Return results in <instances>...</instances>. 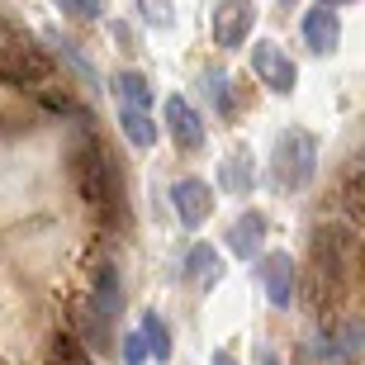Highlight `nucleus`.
I'll return each instance as SVG.
<instances>
[{
	"label": "nucleus",
	"instance_id": "f257e3e1",
	"mask_svg": "<svg viewBox=\"0 0 365 365\" xmlns=\"http://www.w3.org/2000/svg\"><path fill=\"white\" fill-rule=\"evenodd\" d=\"M351 232L341 228H313V266L304 275V299L318 318H337L341 299H346V280H351Z\"/></svg>",
	"mask_w": 365,
	"mask_h": 365
},
{
	"label": "nucleus",
	"instance_id": "f03ea898",
	"mask_svg": "<svg viewBox=\"0 0 365 365\" xmlns=\"http://www.w3.org/2000/svg\"><path fill=\"white\" fill-rule=\"evenodd\" d=\"M71 176H76L81 200L91 204L105 223H123V214H128V204H123V176H119L114 152H109L100 138L86 133L81 143H76V152H71Z\"/></svg>",
	"mask_w": 365,
	"mask_h": 365
},
{
	"label": "nucleus",
	"instance_id": "7ed1b4c3",
	"mask_svg": "<svg viewBox=\"0 0 365 365\" xmlns=\"http://www.w3.org/2000/svg\"><path fill=\"white\" fill-rule=\"evenodd\" d=\"M53 76V57H48V48H38L34 38H5L0 43V81L14 86V91H34V86H43Z\"/></svg>",
	"mask_w": 365,
	"mask_h": 365
},
{
	"label": "nucleus",
	"instance_id": "20e7f679",
	"mask_svg": "<svg viewBox=\"0 0 365 365\" xmlns=\"http://www.w3.org/2000/svg\"><path fill=\"white\" fill-rule=\"evenodd\" d=\"M318 176V138L309 128H289L275 143V180L284 190H304Z\"/></svg>",
	"mask_w": 365,
	"mask_h": 365
},
{
	"label": "nucleus",
	"instance_id": "39448f33",
	"mask_svg": "<svg viewBox=\"0 0 365 365\" xmlns=\"http://www.w3.org/2000/svg\"><path fill=\"white\" fill-rule=\"evenodd\" d=\"M252 71H257L261 86H271L275 95H289V91H294V81H299L294 62H289V57L280 53V43H271V38L252 43Z\"/></svg>",
	"mask_w": 365,
	"mask_h": 365
},
{
	"label": "nucleus",
	"instance_id": "423d86ee",
	"mask_svg": "<svg viewBox=\"0 0 365 365\" xmlns=\"http://www.w3.org/2000/svg\"><path fill=\"white\" fill-rule=\"evenodd\" d=\"M261 284H266V299L275 309H289L299 294V266L289 252H266L261 257Z\"/></svg>",
	"mask_w": 365,
	"mask_h": 365
},
{
	"label": "nucleus",
	"instance_id": "0eeeda50",
	"mask_svg": "<svg viewBox=\"0 0 365 365\" xmlns=\"http://www.w3.org/2000/svg\"><path fill=\"white\" fill-rule=\"evenodd\" d=\"M252 24H257V5L252 0H223L214 10V43L218 48H242L252 38Z\"/></svg>",
	"mask_w": 365,
	"mask_h": 365
},
{
	"label": "nucleus",
	"instance_id": "6e6552de",
	"mask_svg": "<svg viewBox=\"0 0 365 365\" xmlns=\"http://www.w3.org/2000/svg\"><path fill=\"white\" fill-rule=\"evenodd\" d=\"M166 133H171L176 152H200L204 148V123H200V114L190 109L185 95H171V100H166Z\"/></svg>",
	"mask_w": 365,
	"mask_h": 365
},
{
	"label": "nucleus",
	"instance_id": "1a4fd4ad",
	"mask_svg": "<svg viewBox=\"0 0 365 365\" xmlns=\"http://www.w3.org/2000/svg\"><path fill=\"white\" fill-rule=\"evenodd\" d=\"M171 204H176V218L185 223V228H200L204 218L214 214V190L204 185L200 176H185V180H176V190H171Z\"/></svg>",
	"mask_w": 365,
	"mask_h": 365
},
{
	"label": "nucleus",
	"instance_id": "9d476101",
	"mask_svg": "<svg viewBox=\"0 0 365 365\" xmlns=\"http://www.w3.org/2000/svg\"><path fill=\"white\" fill-rule=\"evenodd\" d=\"M304 43H309L313 53H332L341 43V24H337V10H309V19H304Z\"/></svg>",
	"mask_w": 365,
	"mask_h": 365
},
{
	"label": "nucleus",
	"instance_id": "9b49d317",
	"mask_svg": "<svg viewBox=\"0 0 365 365\" xmlns=\"http://www.w3.org/2000/svg\"><path fill=\"white\" fill-rule=\"evenodd\" d=\"M261 242H266V218L261 214H242L237 223L228 228V247H232V257H242L252 261L261 252Z\"/></svg>",
	"mask_w": 365,
	"mask_h": 365
},
{
	"label": "nucleus",
	"instance_id": "f8f14e48",
	"mask_svg": "<svg viewBox=\"0 0 365 365\" xmlns=\"http://www.w3.org/2000/svg\"><path fill=\"white\" fill-rule=\"evenodd\" d=\"M185 275L200 289H214L218 280H223V257H218L209 242H200V247H190V257H185Z\"/></svg>",
	"mask_w": 365,
	"mask_h": 365
},
{
	"label": "nucleus",
	"instance_id": "ddd939ff",
	"mask_svg": "<svg viewBox=\"0 0 365 365\" xmlns=\"http://www.w3.org/2000/svg\"><path fill=\"white\" fill-rule=\"evenodd\" d=\"M95 318H100V327L109 332V323L119 318V275H114V266H100L95 271Z\"/></svg>",
	"mask_w": 365,
	"mask_h": 365
},
{
	"label": "nucleus",
	"instance_id": "4468645a",
	"mask_svg": "<svg viewBox=\"0 0 365 365\" xmlns=\"http://www.w3.org/2000/svg\"><path fill=\"white\" fill-rule=\"evenodd\" d=\"M252 180H257V171H252L247 152H232L228 162H223V171H218V185L228 190V195H252Z\"/></svg>",
	"mask_w": 365,
	"mask_h": 365
},
{
	"label": "nucleus",
	"instance_id": "2eb2a0df",
	"mask_svg": "<svg viewBox=\"0 0 365 365\" xmlns=\"http://www.w3.org/2000/svg\"><path fill=\"white\" fill-rule=\"evenodd\" d=\"M114 95H119L123 109H148L152 105V86H148L143 71H119L114 76Z\"/></svg>",
	"mask_w": 365,
	"mask_h": 365
},
{
	"label": "nucleus",
	"instance_id": "dca6fc26",
	"mask_svg": "<svg viewBox=\"0 0 365 365\" xmlns=\"http://www.w3.org/2000/svg\"><path fill=\"white\" fill-rule=\"evenodd\" d=\"M119 123H123V138L133 148H152L157 143V123L148 119V109H119Z\"/></svg>",
	"mask_w": 365,
	"mask_h": 365
},
{
	"label": "nucleus",
	"instance_id": "f3484780",
	"mask_svg": "<svg viewBox=\"0 0 365 365\" xmlns=\"http://www.w3.org/2000/svg\"><path fill=\"white\" fill-rule=\"evenodd\" d=\"M138 332H143V341H148L152 361H166V356H171V337H166V323L157 318V313H143V318H138Z\"/></svg>",
	"mask_w": 365,
	"mask_h": 365
},
{
	"label": "nucleus",
	"instance_id": "a211bd4d",
	"mask_svg": "<svg viewBox=\"0 0 365 365\" xmlns=\"http://www.w3.org/2000/svg\"><path fill=\"white\" fill-rule=\"evenodd\" d=\"M341 204H346V214L351 223L361 228L365 223V195H361V166H351V176H346V190H341Z\"/></svg>",
	"mask_w": 365,
	"mask_h": 365
},
{
	"label": "nucleus",
	"instance_id": "6ab92c4d",
	"mask_svg": "<svg viewBox=\"0 0 365 365\" xmlns=\"http://www.w3.org/2000/svg\"><path fill=\"white\" fill-rule=\"evenodd\" d=\"M53 356H57V365H91V356H86V346L71 332H57V341H53Z\"/></svg>",
	"mask_w": 365,
	"mask_h": 365
},
{
	"label": "nucleus",
	"instance_id": "aec40b11",
	"mask_svg": "<svg viewBox=\"0 0 365 365\" xmlns=\"http://www.w3.org/2000/svg\"><path fill=\"white\" fill-rule=\"evenodd\" d=\"M204 86H209V95H214L218 114H232V109H237V105H232V91H228V76H223V71H209V81H204Z\"/></svg>",
	"mask_w": 365,
	"mask_h": 365
},
{
	"label": "nucleus",
	"instance_id": "412c9836",
	"mask_svg": "<svg viewBox=\"0 0 365 365\" xmlns=\"http://www.w3.org/2000/svg\"><path fill=\"white\" fill-rule=\"evenodd\" d=\"M57 10H67L71 19H100L105 0H57Z\"/></svg>",
	"mask_w": 365,
	"mask_h": 365
},
{
	"label": "nucleus",
	"instance_id": "4be33fe9",
	"mask_svg": "<svg viewBox=\"0 0 365 365\" xmlns=\"http://www.w3.org/2000/svg\"><path fill=\"white\" fill-rule=\"evenodd\" d=\"M148 341H143V332H128L123 337V365H148Z\"/></svg>",
	"mask_w": 365,
	"mask_h": 365
},
{
	"label": "nucleus",
	"instance_id": "5701e85b",
	"mask_svg": "<svg viewBox=\"0 0 365 365\" xmlns=\"http://www.w3.org/2000/svg\"><path fill=\"white\" fill-rule=\"evenodd\" d=\"M143 5H148V19H152L157 29L171 24V14H166V0H143Z\"/></svg>",
	"mask_w": 365,
	"mask_h": 365
},
{
	"label": "nucleus",
	"instance_id": "b1692460",
	"mask_svg": "<svg viewBox=\"0 0 365 365\" xmlns=\"http://www.w3.org/2000/svg\"><path fill=\"white\" fill-rule=\"evenodd\" d=\"M323 10H341V5H351V0H318Z\"/></svg>",
	"mask_w": 365,
	"mask_h": 365
},
{
	"label": "nucleus",
	"instance_id": "393cba45",
	"mask_svg": "<svg viewBox=\"0 0 365 365\" xmlns=\"http://www.w3.org/2000/svg\"><path fill=\"white\" fill-rule=\"evenodd\" d=\"M214 365H237V361H232L228 351H214Z\"/></svg>",
	"mask_w": 365,
	"mask_h": 365
}]
</instances>
